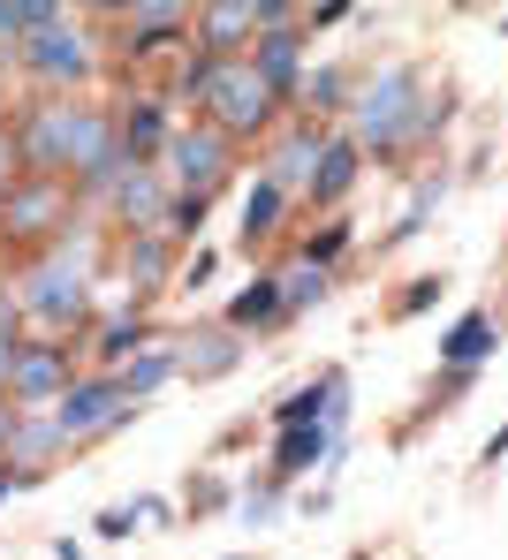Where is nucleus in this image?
Instances as JSON below:
<instances>
[{"mask_svg": "<svg viewBox=\"0 0 508 560\" xmlns=\"http://www.w3.org/2000/svg\"><path fill=\"white\" fill-rule=\"evenodd\" d=\"M0 38H8V46L23 38V0H8V8H0Z\"/></svg>", "mask_w": 508, "mask_h": 560, "instance_id": "38", "label": "nucleus"}, {"mask_svg": "<svg viewBox=\"0 0 508 560\" xmlns=\"http://www.w3.org/2000/svg\"><path fill=\"white\" fill-rule=\"evenodd\" d=\"M281 212H289V197L266 183V175H258V183H251V197H243V250L274 243V235H281Z\"/></svg>", "mask_w": 508, "mask_h": 560, "instance_id": "25", "label": "nucleus"}, {"mask_svg": "<svg viewBox=\"0 0 508 560\" xmlns=\"http://www.w3.org/2000/svg\"><path fill=\"white\" fill-rule=\"evenodd\" d=\"M432 205H440V175H432V183H425V189H417V197H409V212H403V220H395V228H388V243H409V235L425 228V212H432Z\"/></svg>", "mask_w": 508, "mask_h": 560, "instance_id": "31", "label": "nucleus"}, {"mask_svg": "<svg viewBox=\"0 0 508 560\" xmlns=\"http://www.w3.org/2000/svg\"><path fill=\"white\" fill-rule=\"evenodd\" d=\"M84 114H92V98H77V92H38V98H31V106L8 121L23 175H54V183H69V152H77Z\"/></svg>", "mask_w": 508, "mask_h": 560, "instance_id": "3", "label": "nucleus"}, {"mask_svg": "<svg viewBox=\"0 0 508 560\" xmlns=\"http://www.w3.org/2000/svg\"><path fill=\"white\" fill-rule=\"evenodd\" d=\"M160 175H168L175 197H205V205H212V197L228 189V175H235V144H228L212 121H190V129H175V137H168Z\"/></svg>", "mask_w": 508, "mask_h": 560, "instance_id": "7", "label": "nucleus"}, {"mask_svg": "<svg viewBox=\"0 0 508 560\" xmlns=\"http://www.w3.org/2000/svg\"><path fill=\"white\" fill-rule=\"evenodd\" d=\"M357 175H365V152H357V137H349V129H334V137H326V152H319V167H311L304 205H342V197L357 189Z\"/></svg>", "mask_w": 508, "mask_h": 560, "instance_id": "17", "label": "nucleus"}, {"mask_svg": "<svg viewBox=\"0 0 508 560\" xmlns=\"http://www.w3.org/2000/svg\"><path fill=\"white\" fill-rule=\"evenodd\" d=\"M77 189L54 183V175H23V183L0 197V243H23V250H61L69 243V220H77Z\"/></svg>", "mask_w": 508, "mask_h": 560, "instance_id": "5", "label": "nucleus"}, {"mask_svg": "<svg viewBox=\"0 0 508 560\" xmlns=\"http://www.w3.org/2000/svg\"><path fill=\"white\" fill-rule=\"evenodd\" d=\"M114 378H122V394H129V401H145V394H160V386L175 378V349H168V341H152V349H137Z\"/></svg>", "mask_w": 508, "mask_h": 560, "instance_id": "26", "label": "nucleus"}, {"mask_svg": "<svg viewBox=\"0 0 508 560\" xmlns=\"http://www.w3.org/2000/svg\"><path fill=\"white\" fill-rule=\"evenodd\" d=\"M274 280H281V318H297V311H311V303H326V288H334L319 266H281Z\"/></svg>", "mask_w": 508, "mask_h": 560, "instance_id": "27", "label": "nucleus"}, {"mask_svg": "<svg viewBox=\"0 0 508 560\" xmlns=\"http://www.w3.org/2000/svg\"><path fill=\"white\" fill-rule=\"evenodd\" d=\"M129 508H137V523H168V515H175L160 492H145V500H129Z\"/></svg>", "mask_w": 508, "mask_h": 560, "instance_id": "37", "label": "nucleus"}, {"mask_svg": "<svg viewBox=\"0 0 508 560\" xmlns=\"http://www.w3.org/2000/svg\"><path fill=\"white\" fill-rule=\"evenodd\" d=\"M46 417H54L61 447H84V440H106L114 424H129V417H137V401L122 394V378H114V372H84L61 401H54V409H46Z\"/></svg>", "mask_w": 508, "mask_h": 560, "instance_id": "8", "label": "nucleus"}, {"mask_svg": "<svg viewBox=\"0 0 508 560\" xmlns=\"http://www.w3.org/2000/svg\"><path fill=\"white\" fill-rule=\"evenodd\" d=\"M501 455H508V424H501V432H494V440H486V455H478V463L494 469V463H501Z\"/></svg>", "mask_w": 508, "mask_h": 560, "instance_id": "39", "label": "nucleus"}, {"mask_svg": "<svg viewBox=\"0 0 508 560\" xmlns=\"http://www.w3.org/2000/svg\"><path fill=\"white\" fill-rule=\"evenodd\" d=\"M114 23H122V54H129V61H145V54H160V46L190 38V31H198V8H175V0H137V8H122Z\"/></svg>", "mask_w": 508, "mask_h": 560, "instance_id": "11", "label": "nucleus"}, {"mask_svg": "<svg viewBox=\"0 0 508 560\" xmlns=\"http://www.w3.org/2000/svg\"><path fill=\"white\" fill-rule=\"evenodd\" d=\"M326 137H334V129H319V121L297 114V129H289V137L274 144V160H266V183L281 189V197H304L311 167H319V152H326Z\"/></svg>", "mask_w": 508, "mask_h": 560, "instance_id": "15", "label": "nucleus"}, {"mask_svg": "<svg viewBox=\"0 0 508 560\" xmlns=\"http://www.w3.org/2000/svg\"><path fill=\"white\" fill-rule=\"evenodd\" d=\"M304 54H311V31H304V23H281V31H258L243 61H251V69H258V77H266L274 92L297 106V84H304V69H311Z\"/></svg>", "mask_w": 508, "mask_h": 560, "instance_id": "12", "label": "nucleus"}, {"mask_svg": "<svg viewBox=\"0 0 508 560\" xmlns=\"http://www.w3.org/2000/svg\"><path fill=\"white\" fill-rule=\"evenodd\" d=\"M228 334H258V326H281V280L274 273H258L235 303H228V318H220Z\"/></svg>", "mask_w": 508, "mask_h": 560, "instance_id": "24", "label": "nucleus"}, {"mask_svg": "<svg viewBox=\"0 0 508 560\" xmlns=\"http://www.w3.org/2000/svg\"><path fill=\"white\" fill-rule=\"evenodd\" d=\"M15 485H23V477H15V469L0 463V500H8V492H15Z\"/></svg>", "mask_w": 508, "mask_h": 560, "instance_id": "41", "label": "nucleus"}, {"mask_svg": "<svg viewBox=\"0 0 508 560\" xmlns=\"http://www.w3.org/2000/svg\"><path fill=\"white\" fill-rule=\"evenodd\" d=\"M326 455H334V432H326V424L281 432V440H274V463H266V477H274V485H297V477H304V469H319Z\"/></svg>", "mask_w": 508, "mask_h": 560, "instance_id": "21", "label": "nucleus"}, {"mask_svg": "<svg viewBox=\"0 0 508 560\" xmlns=\"http://www.w3.org/2000/svg\"><path fill=\"white\" fill-rule=\"evenodd\" d=\"M168 175L160 167H122L114 189H106V212H114V228L122 235H160V220H168Z\"/></svg>", "mask_w": 508, "mask_h": 560, "instance_id": "10", "label": "nucleus"}, {"mask_svg": "<svg viewBox=\"0 0 508 560\" xmlns=\"http://www.w3.org/2000/svg\"><path fill=\"white\" fill-rule=\"evenodd\" d=\"M15 61L38 92H84L92 69H100V46H92V23L84 15H54L46 31L15 38Z\"/></svg>", "mask_w": 508, "mask_h": 560, "instance_id": "4", "label": "nucleus"}, {"mask_svg": "<svg viewBox=\"0 0 508 560\" xmlns=\"http://www.w3.org/2000/svg\"><path fill=\"white\" fill-rule=\"evenodd\" d=\"M15 311L31 318V326H46V341H69V334H84V318H92V266H84V250H46L31 273L15 280Z\"/></svg>", "mask_w": 508, "mask_h": 560, "instance_id": "2", "label": "nucleus"}, {"mask_svg": "<svg viewBox=\"0 0 508 560\" xmlns=\"http://www.w3.org/2000/svg\"><path fill=\"white\" fill-rule=\"evenodd\" d=\"M23 183V160H15V137H8V121H0V197Z\"/></svg>", "mask_w": 508, "mask_h": 560, "instance_id": "32", "label": "nucleus"}, {"mask_svg": "<svg viewBox=\"0 0 508 560\" xmlns=\"http://www.w3.org/2000/svg\"><path fill=\"white\" fill-rule=\"evenodd\" d=\"M190 38H198V54H212V61H243L251 38H258V0H205Z\"/></svg>", "mask_w": 508, "mask_h": 560, "instance_id": "13", "label": "nucleus"}, {"mask_svg": "<svg viewBox=\"0 0 508 560\" xmlns=\"http://www.w3.org/2000/svg\"><path fill=\"white\" fill-rule=\"evenodd\" d=\"M114 137H122V160H129V167H160V152H168V137H175L168 98H129V106H114Z\"/></svg>", "mask_w": 508, "mask_h": 560, "instance_id": "14", "label": "nucleus"}, {"mask_svg": "<svg viewBox=\"0 0 508 560\" xmlns=\"http://www.w3.org/2000/svg\"><path fill=\"white\" fill-rule=\"evenodd\" d=\"M281 492H289V485L251 477V485H243V500H235V508H243V523H274V515H281Z\"/></svg>", "mask_w": 508, "mask_h": 560, "instance_id": "30", "label": "nucleus"}, {"mask_svg": "<svg viewBox=\"0 0 508 560\" xmlns=\"http://www.w3.org/2000/svg\"><path fill=\"white\" fill-rule=\"evenodd\" d=\"M448 114H455V98H432L417 61H380L349 98V137L365 160H403L448 129Z\"/></svg>", "mask_w": 508, "mask_h": 560, "instance_id": "1", "label": "nucleus"}, {"mask_svg": "<svg viewBox=\"0 0 508 560\" xmlns=\"http://www.w3.org/2000/svg\"><path fill=\"white\" fill-rule=\"evenodd\" d=\"M114 266L129 273L137 303H145V295H160L168 273H175V243H168V235H122V243H114Z\"/></svg>", "mask_w": 508, "mask_h": 560, "instance_id": "18", "label": "nucleus"}, {"mask_svg": "<svg viewBox=\"0 0 508 560\" xmlns=\"http://www.w3.org/2000/svg\"><path fill=\"white\" fill-rule=\"evenodd\" d=\"M54 560H84V546H69V538H61V546H54Z\"/></svg>", "mask_w": 508, "mask_h": 560, "instance_id": "42", "label": "nucleus"}, {"mask_svg": "<svg viewBox=\"0 0 508 560\" xmlns=\"http://www.w3.org/2000/svg\"><path fill=\"white\" fill-rule=\"evenodd\" d=\"M15 349H23V334H15V326H0V394H8V372H15Z\"/></svg>", "mask_w": 508, "mask_h": 560, "instance_id": "35", "label": "nucleus"}, {"mask_svg": "<svg viewBox=\"0 0 508 560\" xmlns=\"http://www.w3.org/2000/svg\"><path fill=\"white\" fill-rule=\"evenodd\" d=\"M137 349H152V326H145V311L129 303L122 318H106V326H100V341H92V357H100V372H122V364H129Z\"/></svg>", "mask_w": 508, "mask_h": 560, "instance_id": "23", "label": "nucleus"}, {"mask_svg": "<svg viewBox=\"0 0 508 560\" xmlns=\"http://www.w3.org/2000/svg\"><path fill=\"white\" fill-rule=\"evenodd\" d=\"M228 500V485L220 477H198V492H190V515H205V508H220Z\"/></svg>", "mask_w": 508, "mask_h": 560, "instance_id": "34", "label": "nucleus"}, {"mask_svg": "<svg viewBox=\"0 0 508 560\" xmlns=\"http://www.w3.org/2000/svg\"><path fill=\"white\" fill-rule=\"evenodd\" d=\"M349 98H357V77L342 69V61H319L304 69V84H297V114H349Z\"/></svg>", "mask_w": 508, "mask_h": 560, "instance_id": "22", "label": "nucleus"}, {"mask_svg": "<svg viewBox=\"0 0 508 560\" xmlns=\"http://www.w3.org/2000/svg\"><path fill=\"white\" fill-rule=\"evenodd\" d=\"M54 455H69V447H61V432H54V417H23V409H15V432H8L0 463H15V477H38Z\"/></svg>", "mask_w": 508, "mask_h": 560, "instance_id": "20", "label": "nucleus"}, {"mask_svg": "<svg viewBox=\"0 0 508 560\" xmlns=\"http://www.w3.org/2000/svg\"><path fill=\"white\" fill-rule=\"evenodd\" d=\"M205 212H212L205 197H168V220H160V235H168L175 250H183V243H198V235H205Z\"/></svg>", "mask_w": 508, "mask_h": 560, "instance_id": "28", "label": "nucleus"}, {"mask_svg": "<svg viewBox=\"0 0 508 560\" xmlns=\"http://www.w3.org/2000/svg\"><path fill=\"white\" fill-rule=\"evenodd\" d=\"M8 432H15V401L0 394V447H8Z\"/></svg>", "mask_w": 508, "mask_h": 560, "instance_id": "40", "label": "nucleus"}, {"mask_svg": "<svg viewBox=\"0 0 508 560\" xmlns=\"http://www.w3.org/2000/svg\"><path fill=\"white\" fill-rule=\"evenodd\" d=\"M77 378H84L77 372V341H23L15 349V372H8V401L23 417H46Z\"/></svg>", "mask_w": 508, "mask_h": 560, "instance_id": "9", "label": "nucleus"}, {"mask_svg": "<svg viewBox=\"0 0 508 560\" xmlns=\"http://www.w3.org/2000/svg\"><path fill=\"white\" fill-rule=\"evenodd\" d=\"M281 106H289V98L274 92L251 61H220V77H212V92H205L198 114L228 137V144H243V137H266V129L281 121Z\"/></svg>", "mask_w": 508, "mask_h": 560, "instance_id": "6", "label": "nucleus"}, {"mask_svg": "<svg viewBox=\"0 0 508 560\" xmlns=\"http://www.w3.org/2000/svg\"><path fill=\"white\" fill-rule=\"evenodd\" d=\"M432 295H440V280H417V288H409L403 303H395V318H409V311H425V303H432Z\"/></svg>", "mask_w": 508, "mask_h": 560, "instance_id": "36", "label": "nucleus"}, {"mask_svg": "<svg viewBox=\"0 0 508 560\" xmlns=\"http://www.w3.org/2000/svg\"><path fill=\"white\" fill-rule=\"evenodd\" d=\"M129 530H137V508H129V500H122V508H106V515H100V538H129Z\"/></svg>", "mask_w": 508, "mask_h": 560, "instance_id": "33", "label": "nucleus"}, {"mask_svg": "<svg viewBox=\"0 0 508 560\" xmlns=\"http://www.w3.org/2000/svg\"><path fill=\"white\" fill-rule=\"evenodd\" d=\"M501 357V318L494 311H463L448 334H440V364L448 372H478V364H494Z\"/></svg>", "mask_w": 508, "mask_h": 560, "instance_id": "16", "label": "nucleus"}, {"mask_svg": "<svg viewBox=\"0 0 508 560\" xmlns=\"http://www.w3.org/2000/svg\"><path fill=\"white\" fill-rule=\"evenodd\" d=\"M243 364V334H228V326H205V334H190L183 349H175V378H228Z\"/></svg>", "mask_w": 508, "mask_h": 560, "instance_id": "19", "label": "nucleus"}, {"mask_svg": "<svg viewBox=\"0 0 508 560\" xmlns=\"http://www.w3.org/2000/svg\"><path fill=\"white\" fill-rule=\"evenodd\" d=\"M235 560H243V553H235Z\"/></svg>", "mask_w": 508, "mask_h": 560, "instance_id": "43", "label": "nucleus"}, {"mask_svg": "<svg viewBox=\"0 0 508 560\" xmlns=\"http://www.w3.org/2000/svg\"><path fill=\"white\" fill-rule=\"evenodd\" d=\"M342 250H349V220H326L319 235H304V250H297V266H319V273H326V266H334Z\"/></svg>", "mask_w": 508, "mask_h": 560, "instance_id": "29", "label": "nucleus"}]
</instances>
